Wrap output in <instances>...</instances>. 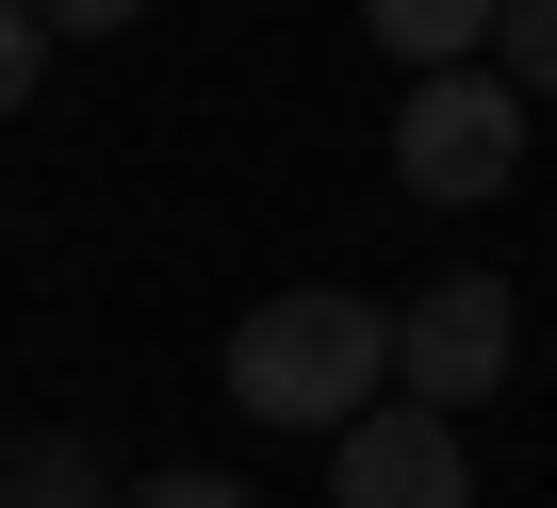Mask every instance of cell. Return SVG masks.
I'll return each mask as SVG.
<instances>
[{
	"label": "cell",
	"mask_w": 557,
	"mask_h": 508,
	"mask_svg": "<svg viewBox=\"0 0 557 508\" xmlns=\"http://www.w3.org/2000/svg\"><path fill=\"white\" fill-rule=\"evenodd\" d=\"M394 181H410L426 213L508 197V181H524V83H508V66H426V83L394 99Z\"/></svg>",
	"instance_id": "obj_2"
},
{
	"label": "cell",
	"mask_w": 557,
	"mask_h": 508,
	"mask_svg": "<svg viewBox=\"0 0 557 508\" xmlns=\"http://www.w3.org/2000/svg\"><path fill=\"white\" fill-rule=\"evenodd\" d=\"M34 17H50V34H132L148 0H34Z\"/></svg>",
	"instance_id": "obj_10"
},
{
	"label": "cell",
	"mask_w": 557,
	"mask_h": 508,
	"mask_svg": "<svg viewBox=\"0 0 557 508\" xmlns=\"http://www.w3.org/2000/svg\"><path fill=\"white\" fill-rule=\"evenodd\" d=\"M492 66H508L524 99H557V0H508V34H492Z\"/></svg>",
	"instance_id": "obj_7"
},
{
	"label": "cell",
	"mask_w": 557,
	"mask_h": 508,
	"mask_svg": "<svg viewBox=\"0 0 557 508\" xmlns=\"http://www.w3.org/2000/svg\"><path fill=\"white\" fill-rule=\"evenodd\" d=\"M508 361H524V312H508L492 263H459V280H426V296L394 312V394H426V410L508 394Z\"/></svg>",
	"instance_id": "obj_3"
},
{
	"label": "cell",
	"mask_w": 557,
	"mask_h": 508,
	"mask_svg": "<svg viewBox=\"0 0 557 508\" xmlns=\"http://www.w3.org/2000/svg\"><path fill=\"white\" fill-rule=\"evenodd\" d=\"M329 492H345V508H475L459 410H426V394H377V410L329 443Z\"/></svg>",
	"instance_id": "obj_4"
},
{
	"label": "cell",
	"mask_w": 557,
	"mask_h": 508,
	"mask_svg": "<svg viewBox=\"0 0 557 508\" xmlns=\"http://www.w3.org/2000/svg\"><path fill=\"white\" fill-rule=\"evenodd\" d=\"M34 83H50V17H34V0H0V115H17Z\"/></svg>",
	"instance_id": "obj_8"
},
{
	"label": "cell",
	"mask_w": 557,
	"mask_h": 508,
	"mask_svg": "<svg viewBox=\"0 0 557 508\" xmlns=\"http://www.w3.org/2000/svg\"><path fill=\"white\" fill-rule=\"evenodd\" d=\"M0 508H132V492H99V459L66 426H34V443H0Z\"/></svg>",
	"instance_id": "obj_6"
},
{
	"label": "cell",
	"mask_w": 557,
	"mask_h": 508,
	"mask_svg": "<svg viewBox=\"0 0 557 508\" xmlns=\"http://www.w3.org/2000/svg\"><path fill=\"white\" fill-rule=\"evenodd\" d=\"M377 394H394V312L345 296V280H296V296H262V312L230 329V410H246V426L345 443Z\"/></svg>",
	"instance_id": "obj_1"
},
{
	"label": "cell",
	"mask_w": 557,
	"mask_h": 508,
	"mask_svg": "<svg viewBox=\"0 0 557 508\" xmlns=\"http://www.w3.org/2000/svg\"><path fill=\"white\" fill-rule=\"evenodd\" d=\"M361 34H377V50L426 83V66H475V50L508 34V0H361Z\"/></svg>",
	"instance_id": "obj_5"
},
{
	"label": "cell",
	"mask_w": 557,
	"mask_h": 508,
	"mask_svg": "<svg viewBox=\"0 0 557 508\" xmlns=\"http://www.w3.org/2000/svg\"><path fill=\"white\" fill-rule=\"evenodd\" d=\"M132 508H262L246 475H132Z\"/></svg>",
	"instance_id": "obj_9"
}]
</instances>
